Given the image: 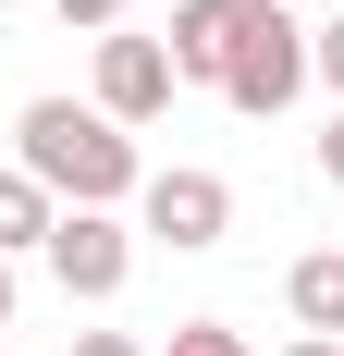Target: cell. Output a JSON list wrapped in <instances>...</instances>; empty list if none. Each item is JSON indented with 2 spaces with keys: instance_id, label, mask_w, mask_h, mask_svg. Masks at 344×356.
Instances as JSON below:
<instances>
[{
  "instance_id": "cell-15",
  "label": "cell",
  "mask_w": 344,
  "mask_h": 356,
  "mask_svg": "<svg viewBox=\"0 0 344 356\" xmlns=\"http://www.w3.org/2000/svg\"><path fill=\"white\" fill-rule=\"evenodd\" d=\"M0 332H13V258H0Z\"/></svg>"
},
{
  "instance_id": "cell-2",
  "label": "cell",
  "mask_w": 344,
  "mask_h": 356,
  "mask_svg": "<svg viewBox=\"0 0 344 356\" xmlns=\"http://www.w3.org/2000/svg\"><path fill=\"white\" fill-rule=\"evenodd\" d=\"M295 86H308V25H295V0H246L234 13V62H221V99H234L246 123H271Z\"/></svg>"
},
{
  "instance_id": "cell-16",
  "label": "cell",
  "mask_w": 344,
  "mask_h": 356,
  "mask_svg": "<svg viewBox=\"0 0 344 356\" xmlns=\"http://www.w3.org/2000/svg\"><path fill=\"white\" fill-rule=\"evenodd\" d=\"M320 13H344V0H320Z\"/></svg>"
},
{
  "instance_id": "cell-3",
  "label": "cell",
  "mask_w": 344,
  "mask_h": 356,
  "mask_svg": "<svg viewBox=\"0 0 344 356\" xmlns=\"http://www.w3.org/2000/svg\"><path fill=\"white\" fill-rule=\"evenodd\" d=\"M136 209H148V234H160L172 258H197V246H221V234H234V184L197 172V160H172V172L136 184Z\"/></svg>"
},
{
  "instance_id": "cell-4",
  "label": "cell",
  "mask_w": 344,
  "mask_h": 356,
  "mask_svg": "<svg viewBox=\"0 0 344 356\" xmlns=\"http://www.w3.org/2000/svg\"><path fill=\"white\" fill-rule=\"evenodd\" d=\"M37 258H49V283H62V295H86V307H99V295H123V270H136V234H123L111 209H62Z\"/></svg>"
},
{
  "instance_id": "cell-10",
  "label": "cell",
  "mask_w": 344,
  "mask_h": 356,
  "mask_svg": "<svg viewBox=\"0 0 344 356\" xmlns=\"http://www.w3.org/2000/svg\"><path fill=\"white\" fill-rule=\"evenodd\" d=\"M49 13H62V25H86V37H111L123 13H136V0H49Z\"/></svg>"
},
{
  "instance_id": "cell-6",
  "label": "cell",
  "mask_w": 344,
  "mask_h": 356,
  "mask_svg": "<svg viewBox=\"0 0 344 356\" xmlns=\"http://www.w3.org/2000/svg\"><path fill=\"white\" fill-rule=\"evenodd\" d=\"M234 13L246 0H172V74H185V86H221V62H234Z\"/></svg>"
},
{
  "instance_id": "cell-7",
  "label": "cell",
  "mask_w": 344,
  "mask_h": 356,
  "mask_svg": "<svg viewBox=\"0 0 344 356\" xmlns=\"http://www.w3.org/2000/svg\"><path fill=\"white\" fill-rule=\"evenodd\" d=\"M283 307H295L308 332H332V344H344V246L295 258V270H283Z\"/></svg>"
},
{
  "instance_id": "cell-5",
  "label": "cell",
  "mask_w": 344,
  "mask_h": 356,
  "mask_svg": "<svg viewBox=\"0 0 344 356\" xmlns=\"http://www.w3.org/2000/svg\"><path fill=\"white\" fill-rule=\"evenodd\" d=\"M172 86H185V74H172V49H160V37H123V25L99 37V111L123 123V136H136V123H160V111H172Z\"/></svg>"
},
{
  "instance_id": "cell-11",
  "label": "cell",
  "mask_w": 344,
  "mask_h": 356,
  "mask_svg": "<svg viewBox=\"0 0 344 356\" xmlns=\"http://www.w3.org/2000/svg\"><path fill=\"white\" fill-rule=\"evenodd\" d=\"M308 74H320V86H344V13H332V25L308 37Z\"/></svg>"
},
{
  "instance_id": "cell-17",
  "label": "cell",
  "mask_w": 344,
  "mask_h": 356,
  "mask_svg": "<svg viewBox=\"0 0 344 356\" xmlns=\"http://www.w3.org/2000/svg\"><path fill=\"white\" fill-rule=\"evenodd\" d=\"M0 13H13V0H0Z\"/></svg>"
},
{
  "instance_id": "cell-18",
  "label": "cell",
  "mask_w": 344,
  "mask_h": 356,
  "mask_svg": "<svg viewBox=\"0 0 344 356\" xmlns=\"http://www.w3.org/2000/svg\"><path fill=\"white\" fill-rule=\"evenodd\" d=\"M0 356H13V344H0Z\"/></svg>"
},
{
  "instance_id": "cell-14",
  "label": "cell",
  "mask_w": 344,
  "mask_h": 356,
  "mask_svg": "<svg viewBox=\"0 0 344 356\" xmlns=\"http://www.w3.org/2000/svg\"><path fill=\"white\" fill-rule=\"evenodd\" d=\"M283 356H344V344H332V332H295V344H283Z\"/></svg>"
},
{
  "instance_id": "cell-9",
  "label": "cell",
  "mask_w": 344,
  "mask_h": 356,
  "mask_svg": "<svg viewBox=\"0 0 344 356\" xmlns=\"http://www.w3.org/2000/svg\"><path fill=\"white\" fill-rule=\"evenodd\" d=\"M172 356H246V332H221V320H185V332H172Z\"/></svg>"
},
{
  "instance_id": "cell-1",
  "label": "cell",
  "mask_w": 344,
  "mask_h": 356,
  "mask_svg": "<svg viewBox=\"0 0 344 356\" xmlns=\"http://www.w3.org/2000/svg\"><path fill=\"white\" fill-rule=\"evenodd\" d=\"M13 160H25L62 209H123L148 184V160H136V136L111 123L99 99H25V123H13Z\"/></svg>"
},
{
  "instance_id": "cell-8",
  "label": "cell",
  "mask_w": 344,
  "mask_h": 356,
  "mask_svg": "<svg viewBox=\"0 0 344 356\" xmlns=\"http://www.w3.org/2000/svg\"><path fill=\"white\" fill-rule=\"evenodd\" d=\"M49 221H62V197L13 160V172H0V258H13V246H49Z\"/></svg>"
},
{
  "instance_id": "cell-13",
  "label": "cell",
  "mask_w": 344,
  "mask_h": 356,
  "mask_svg": "<svg viewBox=\"0 0 344 356\" xmlns=\"http://www.w3.org/2000/svg\"><path fill=\"white\" fill-rule=\"evenodd\" d=\"M320 172L344 184V111H332V123H320Z\"/></svg>"
},
{
  "instance_id": "cell-12",
  "label": "cell",
  "mask_w": 344,
  "mask_h": 356,
  "mask_svg": "<svg viewBox=\"0 0 344 356\" xmlns=\"http://www.w3.org/2000/svg\"><path fill=\"white\" fill-rule=\"evenodd\" d=\"M74 356H148L136 332H74Z\"/></svg>"
}]
</instances>
